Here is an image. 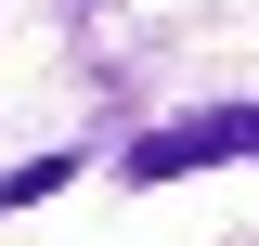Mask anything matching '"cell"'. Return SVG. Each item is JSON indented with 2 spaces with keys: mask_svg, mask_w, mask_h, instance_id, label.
I'll use <instances>...</instances> for the list:
<instances>
[{
  "mask_svg": "<svg viewBox=\"0 0 259 246\" xmlns=\"http://www.w3.org/2000/svg\"><path fill=\"white\" fill-rule=\"evenodd\" d=\"M78 182V155H26V169H0V208H39V194Z\"/></svg>",
  "mask_w": 259,
  "mask_h": 246,
  "instance_id": "7a4b0ae2",
  "label": "cell"
},
{
  "mask_svg": "<svg viewBox=\"0 0 259 246\" xmlns=\"http://www.w3.org/2000/svg\"><path fill=\"white\" fill-rule=\"evenodd\" d=\"M246 104H207V117H168V130H143L130 143V182H194V169H233L246 155Z\"/></svg>",
  "mask_w": 259,
  "mask_h": 246,
  "instance_id": "6da1fadb",
  "label": "cell"
}]
</instances>
